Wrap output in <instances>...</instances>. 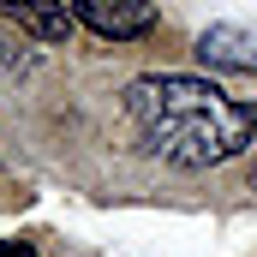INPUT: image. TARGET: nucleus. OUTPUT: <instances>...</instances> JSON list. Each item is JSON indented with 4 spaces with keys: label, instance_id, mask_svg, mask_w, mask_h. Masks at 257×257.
Here are the masks:
<instances>
[{
    "label": "nucleus",
    "instance_id": "obj_4",
    "mask_svg": "<svg viewBox=\"0 0 257 257\" xmlns=\"http://www.w3.org/2000/svg\"><path fill=\"white\" fill-rule=\"evenodd\" d=\"M0 18H12L24 36H36V42H66L72 36V6L66 0H0Z\"/></svg>",
    "mask_w": 257,
    "mask_h": 257
},
{
    "label": "nucleus",
    "instance_id": "obj_5",
    "mask_svg": "<svg viewBox=\"0 0 257 257\" xmlns=\"http://www.w3.org/2000/svg\"><path fill=\"white\" fill-rule=\"evenodd\" d=\"M251 192H257V162H251Z\"/></svg>",
    "mask_w": 257,
    "mask_h": 257
},
{
    "label": "nucleus",
    "instance_id": "obj_3",
    "mask_svg": "<svg viewBox=\"0 0 257 257\" xmlns=\"http://www.w3.org/2000/svg\"><path fill=\"white\" fill-rule=\"evenodd\" d=\"M192 54L209 72H257V30H245V24H203Z\"/></svg>",
    "mask_w": 257,
    "mask_h": 257
},
{
    "label": "nucleus",
    "instance_id": "obj_1",
    "mask_svg": "<svg viewBox=\"0 0 257 257\" xmlns=\"http://www.w3.org/2000/svg\"><path fill=\"white\" fill-rule=\"evenodd\" d=\"M126 120L144 144V156L168 168H221L257 144V108L227 96L215 78L192 72H144L126 84Z\"/></svg>",
    "mask_w": 257,
    "mask_h": 257
},
{
    "label": "nucleus",
    "instance_id": "obj_2",
    "mask_svg": "<svg viewBox=\"0 0 257 257\" xmlns=\"http://www.w3.org/2000/svg\"><path fill=\"white\" fill-rule=\"evenodd\" d=\"M72 18L84 30H96L102 42H138L156 30V6L150 0H66Z\"/></svg>",
    "mask_w": 257,
    "mask_h": 257
}]
</instances>
